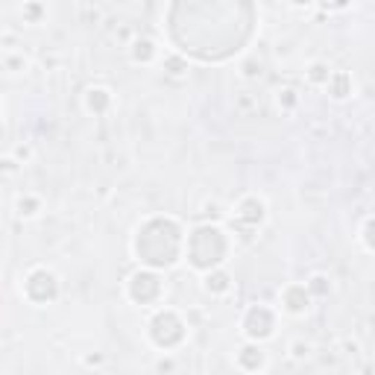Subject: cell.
Segmentation results:
<instances>
[{
  "mask_svg": "<svg viewBox=\"0 0 375 375\" xmlns=\"http://www.w3.org/2000/svg\"><path fill=\"white\" fill-rule=\"evenodd\" d=\"M282 305H285V311L294 314V317L305 314L311 308V290H308V285H287L282 290Z\"/></svg>",
  "mask_w": 375,
  "mask_h": 375,
  "instance_id": "obj_7",
  "label": "cell"
},
{
  "mask_svg": "<svg viewBox=\"0 0 375 375\" xmlns=\"http://www.w3.org/2000/svg\"><path fill=\"white\" fill-rule=\"evenodd\" d=\"M150 340L159 349H176L185 340V323L176 311H159L150 319Z\"/></svg>",
  "mask_w": 375,
  "mask_h": 375,
  "instance_id": "obj_3",
  "label": "cell"
},
{
  "mask_svg": "<svg viewBox=\"0 0 375 375\" xmlns=\"http://www.w3.org/2000/svg\"><path fill=\"white\" fill-rule=\"evenodd\" d=\"M135 253L147 267L168 270L179 261V253H182V229L170 217H152L138 229Z\"/></svg>",
  "mask_w": 375,
  "mask_h": 375,
  "instance_id": "obj_1",
  "label": "cell"
},
{
  "mask_svg": "<svg viewBox=\"0 0 375 375\" xmlns=\"http://www.w3.org/2000/svg\"><path fill=\"white\" fill-rule=\"evenodd\" d=\"M279 103H282L285 109H294V106H296V91H294V88L279 91Z\"/></svg>",
  "mask_w": 375,
  "mask_h": 375,
  "instance_id": "obj_17",
  "label": "cell"
},
{
  "mask_svg": "<svg viewBox=\"0 0 375 375\" xmlns=\"http://www.w3.org/2000/svg\"><path fill=\"white\" fill-rule=\"evenodd\" d=\"M229 287H232V276L226 273V270H208V276H205V290L212 296H223V294H229Z\"/></svg>",
  "mask_w": 375,
  "mask_h": 375,
  "instance_id": "obj_10",
  "label": "cell"
},
{
  "mask_svg": "<svg viewBox=\"0 0 375 375\" xmlns=\"http://www.w3.org/2000/svg\"><path fill=\"white\" fill-rule=\"evenodd\" d=\"M308 355V343H294V358H305Z\"/></svg>",
  "mask_w": 375,
  "mask_h": 375,
  "instance_id": "obj_22",
  "label": "cell"
},
{
  "mask_svg": "<svg viewBox=\"0 0 375 375\" xmlns=\"http://www.w3.org/2000/svg\"><path fill=\"white\" fill-rule=\"evenodd\" d=\"M308 290H311V296H328L331 282L326 279V276H314V279L308 282Z\"/></svg>",
  "mask_w": 375,
  "mask_h": 375,
  "instance_id": "obj_15",
  "label": "cell"
},
{
  "mask_svg": "<svg viewBox=\"0 0 375 375\" xmlns=\"http://www.w3.org/2000/svg\"><path fill=\"white\" fill-rule=\"evenodd\" d=\"M24 15H26V18H30V21H38L41 15H45V9H41L38 3H30V6H26V9H24Z\"/></svg>",
  "mask_w": 375,
  "mask_h": 375,
  "instance_id": "obj_20",
  "label": "cell"
},
{
  "mask_svg": "<svg viewBox=\"0 0 375 375\" xmlns=\"http://www.w3.org/2000/svg\"><path fill=\"white\" fill-rule=\"evenodd\" d=\"M290 3H294V6H311L314 0H290Z\"/></svg>",
  "mask_w": 375,
  "mask_h": 375,
  "instance_id": "obj_24",
  "label": "cell"
},
{
  "mask_svg": "<svg viewBox=\"0 0 375 375\" xmlns=\"http://www.w3.org/2000/svg\"><path fill=\"white\" fill-rule=\"evenodd\" d=\"M328 94L335 97V100H346V97L352 94V77L346 71H335L328 79Z\"/></svg>",
  "mask_w": 375,
  "mask_h": 375,
  "instance_id": "obj_12",
  "label": "cell"
},
{
  "mask_svg": "<svg viewBox=\"0 0 375 375\" xmlns=\"http://www.w3.org/2000/svg\"><path fill=\"white\" fill-rule=\"evenodd\" d=\"M331 67L326 65V62H314L311 67H308V79L314 82V86H328V79H331Z\"/></svg>",
  "mask_w": 375,
  "mask_h": 375,
  "instance_id": "obj_14",
  "label": "cell"
},
{
  "mask_svg": "<svg viewBox=\"0 0 375 375\" xmlns=\"http://www.w3.org/2000/svg\"><path fill=\"white\" fill-rule=\"evenodd\" d=\"M164 67H168V74L179 77V74H185L188 71V62L182 56H170V59H164Z\"/></svg>",
  "mask_w": 375,
  "mask_h": 375,
  "instance_id": "obj_16",
  "label": "cell"
},
{
  "mask_svg": "<svg viewBox=\"0 0 375 375\" xmlns=\"http://www.w3.org/2000/svg\"><path fill=\"white\" fill-rule=\"evenodd\" d=\"M276 331V314L267 308V305H253L246 314H244V335L249 340H267L273 337Z\"/></svg>",
  "mask_w": 375,
  "mask_h": 375,
  "instance_id": "obj_5",
  "label": "cell"
},
{
  "mask_svg": "<svg viewBox=\"0 0 375 375\" xmlns=\"http://www.w3.org/2000/svg\"><path fill=\"white\" fill-rule=\"evenodd\" d=\"M244 77H246V79L261 77V62H246V65H244Z\"/></svg>",
  "mask_w": 375,
  "mask_h": 375,
  "instance_id": "obj_19",
  "label": "cell"
},
{
  "mask_svg": "<svg viewBox=\"0 0 375 375\" xmlns=\"http://www.w3.org/2000/svg\"><path fill=\"white\" fill-rule=\"evenodd\" d=\"M234 217H238V223H246L249 229H255V226L264 223V217H267V205H264V200H258V197H244L238 202Z\"/></svg>",
  "mask_w": 375,
  "mask_h": 375,
  "instance_id": "obj_8",
  "label": "cell"
},
{
  "mask_svg": "<svg viewBox=\"0 0 375 375\" xmlns=\"http://www.w3.org/2000/svg\"><path fill=\"white\" fill-rule=\"evenodd\" d=\"M264 364H267V358H264L258 346H244L238 352V367L246 372H258V369H264Z\"/></svg>",
  "mask_w": 375,
  "mask_h": 375,
  "instance_id": "obj_9",
  "label": "cell"
},
{
  "mask_svg": "<svg viewBox=\"0 0 375 375\" xmlns=\"http://www.w3.org/2000/svg\"><path fill=\"white\" fill-rule=\"evenodd\" d=\"M35 208H38V200H33V197L21 200V214H35Z\"/></svg>",
  "mask_w": 375,
  "mask_h": 375,
  "instance_id": "obj_21",
  "label": "cell"
},
{
  "mask_svg": "<svg viewBox=\"0 0 375 375\" xmlns=\"http://www.w3.org/2000/svg\"><path fill=\"white\" fill-rule=\"evenodd\" d=\"M364 244H367L369 249H375V217L367 220V226H364Z\"/></svg>",
  "mask_w": 375,
  "mask_h": 375,
  "instance_id": "obj_18",
  "label": "cell"
},
{
  "mask_svg": "<svg viewBox=\"0 0 375 375\" xmlns=\"http://www.w3.org/2000/svg\"><path fill=\"white\" fill-rule=\"evenodd\" d=\"M326 3H328V9H346L349 0H326Z\"/></svg>",
  "mask_w": 375,
  "mask_h": 375,
  "instance_id": "obj_23",
  "label": "cell"
},
{
  "mask_svg": "<svg viewBox=\"0 0 375 375\" xmlns=\"http://www.w3.org/2000/svg\"><path fill=\"white\" fill-rule=\"evenodd\" d=\"M24 294H26V299L35 302V305H47V302H53L59 296V279L50 270L38 267V270H33L30 276H26Z\"/></svg>",
  "mask_w": 375,
  "mask_h": 375,
  "instance_id": "obj_4",
  "label": "cell"
},
{
  "mask_svg": "<svg viewBox=\"0 0 375 375\" xmlns=\"http://www.w3.org/2000/svg\"><path fill=\"white\" fill-rule=\"evenodd\" d=\"M156 41L152 38H135L132 41V62L138 65H150L152 59H156Z\"/></svg>",
  "mask_w": 375,
  "mask_h": 375,
  "instance_id": "obj_13",
  "label": "cell"
},
{
  "mask_svg": "<svg viewBox=\"0 0 375 375\" xmlns=\"http://www.w3.org/2000/svg\"><path fill=\"white\" fill-rule=\"evenodd\" d=\"M127 294H129V299L138 302V305H152V302L161 296V282H159V276L152 273V270H138L132 279H129Z\"/></svg>",
  "mask_w": 375,
  "mask_h": 375,
  "instance_id": "obj_6",
  "label": "cell"
},
{
  "mask_svg": "<svg viewBox=\"0 0 375 375\" xmlns=\"http://www.w3.org/2000/svg\"><path fill=\"white\" fill-rule=\"evenodd\" d=\"M229 253V241H226V234L223 229H217V226H200L197 232L191 234V241H188V258L191 264L197 270H214L223 264Z\"/></svg>",
  "mask_w": 375,
  "mask_h": 375,
  "instance_id": "obj_2",
  "label": "cell"
},
{
  "mask_svg": "<svg viewBox=\"0 0 375 375\" xmlns=\"http://www.w3.org/2000/svg\"><path fill=\"white\" fill-rule=\"evenodd\" d=\"M109 106H112V94L106 88H88L86 91V109L91 115H106Z\"/></svg>",
  "mask_w": 375,
  "mask_h": 375,
  "instance_id": "obj_11",
  "label": "cell"
}]
</instances>
